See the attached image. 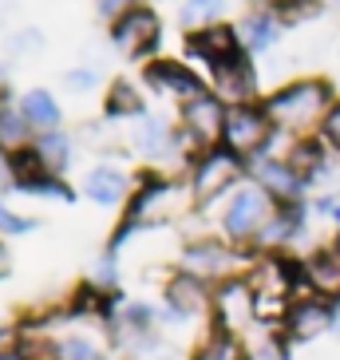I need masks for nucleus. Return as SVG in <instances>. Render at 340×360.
<instances>
[{
	"label": "nucleus",
	"instance_id": "nucleus-1",
	"mask_svg": "<svg viewBox=\"0 0 340 360\" xmlns=\"http://www.w3.org/2000/svg\"><path fill=\"white\" fill-rule=\"evenodd\" d=\"M332 87L325 79H293L266 103V115L273 119V127L285 131H308L313 123H325L332 111Z\"/></svg>",
	"mask_w": 340,
	"mask_h": 360
},
{
	"label": "nucleus",
	"instance_id": "nucleus-2",
	"mask_svg": "<svg viewBox=\"0 0 340 360\" xmlns=\"http://www.w3.org/2000/svg\"><path fill=\"white\" fill-rule=\"evenodd\" d=\"M273 194L261 191V186H245V191L234 194V202L225 206V233L234 238V242H245V238H254V233H261V226L273 218Z\"/></svg>",
	"mask_w": 340,
	"mask_h": 360
},
{
	"label": "nucleus",
	"instance_id": "nucleus-3",
	"mask_svg": "<svg viewBox=\"0 0 340 360\" xmlns=\"http://www.w3.org/2000/svg\"><path fill=\"white\" fill-rule=\"evenodd\" d=\"M269 135H273V119L261 111V107H234L230 115H225V150H234L237 159L242 155H257V150L269 143Z\"/></svg>",
	"mask_w": 340,
	"mask_h": 360
},
{
	"label": "nucleus",
	"instance_id": "nucleus-4",
	"mask_svg": "<svg viewBox=\"0 0 340 360\" xmlns=\"http://www.w3.org/2000/svg\"><path fill=\"white\" fill-rule=\"evenodd\" d=\"M159 36H162L159 16H155L150 8H143V4L127 8L115 20V28H111V40H115V48L123 56H147L150 48L159 44Z\"/></svg>",
	"mask_w": 340,
	"mask_h": 360
},
{
	"label": "nucleus",
	"instance_id": "nucleus-5",
	"mask_svg": "<svg viewBox=\"0 0 340 360\" xmlns=\"http://www.w3.org/2000/svg\"><path fill=\"white\" fill-rule=\"evenodd\" d=\"M242 174V159H237L234 150H206L202 162L194 167V198L202 202H214L218 194H225L230 186L237 182Z\"/></svg>",
	"mask_w": 340,
	"mask_h": 360
},
{
	"label": "nucleus",
	"instance_id": "nucleus-6",
	"mask_svg": "<svg viewBox=\"0 0 340 360\" xmlns=\"http://www.w3.org/2000/svg\"><path fill=\"white\" fill-rule=\"evenodd\" d=\"M225 103L218 96H198L182 107V127H186V139H194L198 147H214L222 143L225 135Z\"/></svg>",
	"mask_w": 340,
	"mask_h": 360
},
{
	"label": "nucleus",
	"instance_id": "nucleus-7",
	"mask_svg": "<svg viewBox=\"0 0 340 360\" xmlns=\"http://www.w3.org/2000/svg\"><path fill=\"white\" fill-rule=\"evenodd\" d=\"M214 87H218V99H222V103L245 107L257 91V75H254V68H249V60L237 52V56H230V60H222V64H214Z\"/></svg>",
	"mask_w": 340,
	"mask_h": 360
},
{
	"label": "nucleus",
	"instance_id": "nucleus-8",
	"mask_svg": "<svg viewBox=\"0 0 340 360\" xmlns=\"http://www.w3.org/2000/svg\"><path fill=\"white\" fill-rule=\"evenodd\" d=\"M214 305H218V321L222 328H245L254 325L257 317V297H254V285H245V281H225L214 297Z\"/></svg>",
	"mask_w": 340,
	"mask_h": 360
},
{
	"label": "nucleus",
	"instance_id": "nucleus-9",
	"mask_svg": "<svg viewBox=\"0 0 340 360\" xmlns=\"http://www.w3.org/2000/svg\"><path fill=\"white\" fill-rule=\"evenodd\" d=\"M147 79L159 91H166V96H174V99H198V96H206L202 91V79L190 72V68H182V64H170V60H159V64H150L147 68Z\"/></svg>",
	"mask_w": 340,
	"mask_h": 360
},
{
	"label": "nucleus",
	"instance_id": "nucleus-10",
	"mask_svg": "<svg viewBox=\"0 0 340 360\" xmlns=\"http://www.w3.org/2000/svg\"><path fill=\"white\" fill-rule=\"evenodd\" d=\"M234 265V254L225 245H214V242H202V245H190L186 257H182V274L198 277V281H210V277H225Z\"/></svg>",
	"mask_w": 340,
	"mask_h": 360
},
{
	"label": "nucleus",
	"instance_id": "nucleus-11",
	"mask_svg": "<svg viewBox=\"0 0 340 360\" xmlns=\"http://www.w3.org/2000/svg\"><path fill=\"white\" fill-rule=\"evenodd\" d=\"M237 48H242V36H237L230 24H214V28H206V32L190 36V52L202 56V60H210V68L222 64V60H230V56H237Z\"/></svg>",
	"mask_w": 340,
	"mask_h": 360
},
{
	"label": "nucleus",
	"instance_id": "nucleus-12",
	"mask_svg": "<svg viewBox=\"0 0 340 360\" xmlns=\"http://www.w3.org/2000/svg\"><path fill=\"white\" fill-rule=\"evenodd\" d=\"M174 214V186L166 182H147V191L135 198L131 206V222L138 226H155V222H166Z\"/></svg>",
	"mask_w": 340,
	"mask_h": 360
},
{
	"label": "nucleus",
	"instance_id": "nucleus-13",
	"mask_svg": "<svg viewBox=\"0 0 340 360\" xmlns=\"http://www.w3.org/2000/svg\"><path fill=\"white\" fill-rule=\"evenodd\" d=\"M305 281L313 293L340 297V250H320L305 262Z\"/></svg>",
	"mask_w": 340,
	"mask_h": 360
},
{
	"label": "nucleus",
	"instance_id": "nucleus-14",
	"mask_svg": "<svg viewBox=\"0 0 340 360\" xmlns=\"http://www.w3.org/2000/svg\"><path fill=\"white\" fill-rule=\"evenodd\" d=\"M166 301H170L174 313H182V317H198V313L210 305V297H206V281H198V277H190V274H178L166 285Z\"/></svg>",
	"mask_w": 340,
	"mask_h": 360
},
{
	"label": "nucleus",
	"instance_id": "nucleus-15",
	"mask_svg": "<svg viewBox=\"0 0 340 360\" xmlns=\"http://www.w3.org/2000/svg\"><path fill=\"white\" fill-rule=\"evenodd\" d=\"M131 143H135L138 155H147V159H159L170 150V127L162 123L159 115H138L135 127H131Z\"/></svg>",
	"mask_w": 340,
	"mask_h": 360
},
{
	"label": "nucleus",
	"instance_id": "nucleus-16",
	"mask_svg": "<svg viewBox=\"0 0 340 360\" xmlns=\"http://www.w3.org/2000/svg\"><path fill=\"white\" fill-rule=\"evenodd\" d=\"M257 179H261V191H269L281 202H293L301 194V182H305L289 162H261L257 167Z\"/></svg>",
	"mask_w": 340,
	"mask_h": 360
},
{
	"label": "nucleus",
	"instance_id": "nucleus-17",
	"mask_svg": "<svg viewBox=\"0 0 340 360\" xmlns=\"http://www.w3.org/2000/svg\"><path fill=\"white\" fill-rule=\"evenodd\" d=\"M87 194H91V202H99V206H119L123 202V194H127V174L115 167H99L87 174Z\"/></svg>",
	"mask_w": 340,
	"mask_h": 360
},
{
	"label": "nucleus",
	"instance_id": "nucleus-18",
	"mask_svg": "<svg viewBox=\"0 0 340 360\" xmlns=\"http://www.w3.org/2000/svg\"><path fill=\"white\" fill-rule=\"evenodd\" d=\"M332 325V313L320 301H297V309L289 313V333L297 340H313L320 328Z\"/></svg>",
	"mask_w": 340,
	"mask_h": 360
},
{
	"label": "nucleus",
	"instance_id": "nucleus-19",
	"mask_svg": "<svg viewBox=\"0 0 340 360\" xmlns=\"http://www.w3.org/2000/svg\"><path fill=\"white\" fill-rule=\"evenodd\" d=\"M20 111H24V119H28L40 135H48V131L60 127V107H55V99L48 96L44 87H36V91H28V96H24Z\"/></svg>",
	"mask_w": 340,
	"mask_h": 360
},
{
	"label": "nucleus",
	"instance_id": "nucleus-20",
	"mask_svg": "<svg viewBox=\"0 0 340 360\" xmlns=\"http://www.w3.org/2000/svg\"><path fill=\"white\" fill-rule=\"evenodd\" d=\"M237 36H242V48H249V52H266V48H273V40H277V20L266 16V12H254V16H245L242 20Z\"/></svg>",
	"mask_w": 340,
	"mask_h": 360
},
{
	"label": "nucleus",
	"instance_id": "nucleus-21",
	"mask_svg": "<svg viewBox=\"0 0 340 360\" xmlns=\"http://www.w3.org/2000/svg\"><path fill=\"white\" fill-rule=\"evenodd\" d=\"M225 12V0H186L182 4V28L186 32H206V28H214V24L222 20Z\"/></svg>",
	"mask_w": 340,
	"mask_h": 360
},
{
	"label": "nucleus",
	"instance_id": "nucleus-22",
	"mask_svg": "<svg viewBox=\"0 0 340 360\" xmlns=\"http://www.w3.org/2000/svg\"><path fill=\"white\" fill-rule=\"evenodd\" d=\"M32 150H36V159L44 162V170H48V174H60V170L67 167V159H72V143H67L60 131H48V135H40Z\"/></svg>",
	"mask_w": 340,
	"mask_h": 360
},
{
	"label": "nucleus",
	"instance_id": "nucleus-23",
	"mask_svg": "<svg viewBox=\"0 0 340 360\" xmlns=\"http://www.w3.org/2000/svg\"><path fill=\"white\" fill-rule=\"evenodd\" d=\"M289 167L297 170L301 179H317L320 170H325V147L313 143V139H301L297 147H293V155H289Z\"/></svg>",
	"mask_w": 340,
	"mask_h": 360
},
{
	"label": "nucleus",
	"instance_id": "nucleus-24",
	"mask_svg": "<svg viewBox=\"0 0 340 360\" xmlns=\"http://www.w3.org/2000/svg\"><path fill=\"white\" fill-rule=\"evenodd\" d=\"M107 115H143V99H138L135 84H127V79L111 84V91H107Z\"/></svg>",
	"mask_w": 340,
	"mask_h": 360
},
{
	"label": "nucleus",
	"instance_id": "nucleus-25",
	"mask_svg": "<svg viewBox=\"0 0 340 360\" xmlns=\"http://www.w3.org/2000/svg\"><path fill=\"white\" fill-rule=\"evenodd\" d=\"M28 119L24 111H0V147H12V150H24V139H28Z\"/></svg>",
	"mask_w": 340,
	"mask_h": 360
},
{
	"label": "nucleus",
	"instance_id": "nucleus-26",
	"mask_svg": "<svg viewBox=\"0 0 340 360\" xmlns=\"http://www.w3.org/2000/svg\"><path fill=\"white\" fill-rule=\"evenodd\" d=\"M198 360H249V356L242 352L234 333H218L214 340H206L202 349H198Z\"/></svg>",
	"mask_w": 340,
	"mask_h": 360
},
{
	"label": "nucleus",
	"instance_id": "nucleus-27",
	"mask_svg": "<svg viewBox=\"0 0 340 360\" xmlns=\"http://www.w3.org/2000/svg\"><path fill=\"white\" fill-rule=\"evenodd\" d=\"M4 48H8V56H16V60H32L36 52H44V32L40 28H16Z\"/></svg>",
	"mask_w": 340,
	"mask_h": 360
},
{
	"label": "nucleus",
	"instance_id": "nucleus-28",
	"mask_svg": "<svg viewBox=\"0 0 340 360\" xmlns=\"http://www.w3.org/2000/svg\"><path fill=\"white\" fill-rule=\"evenodd\" d=\"M60 360H103L99 356V345L87 337H67L60 340Z\"/></svg>",
	"mask_w": 340,
	"mask_h": 360
},
{
	"label": "nucleus",
	"instance_id": "nucleus-29",
	"mask_svg": "<svg viewBox=\"0 0 340 360\" xmlns=\"http://www.w3.org/2000/svg\"><path fill=\"white\" fill-rule=\"evenodd\" d=\"M20 356L24 360H60V345H52V340H44V337H28L20 345Z\"/></svg>",
	"mask_w": 340,
	"mask_h": 360
},
{
	"label": "nucleus",
	"instance_id": "nucleus-30",
	"mask_svg": "<svg viewBox=\"0 0 340 360\" xmlns=\"http://www.w3.org/2000/svg\"><path fill=\"white\" fill-rule=\"evenodd\" d=\"M320 131H325V143L340 150V103H332V111L325 115V123H320Z\"/></svg>",
	"mask_w": 340,
	"mask_h": 360
},
{
	"label": "nucleus",
	"instance_id": "nucleus-31",
	"mask_svg": "<svg viewBox=\"0 0 340 360\" xmlns=\"http://www.w3.org/2000/svg\"><path fill=\"white\" fill-rule=\"evenodd\" d=\"M64 84L72 87V91H91V87H96V72H87V68H72V72L64 75Z\"/></svg>",
	"mask_w": 340,
	"mask_h": 360
},
{
	"label": "nucleus",
	"instance_id": "nucleus-32",
	"mask_svg": "<svg viewBox=\"0 0 340 360\" xmlns=\"http://www.w3.org/2000/svg\"><path fill=\"white\" fill-rule=\"evenodd\" d=\"M0 230L4 233H24V230H32V222H28V218H16L12 210L0 206Z\"/></svg>",
	"mask_w": 340,
	"mask_h": 360
},
{
	"label": "nucleus",
	"instance_id": "nucleus-33",
	"mask_svg": "<svg viewBox=\"0 0 340 360\" xmlns=\"http://www.w3.org/2000/svg\"><path fill=\"white\" fill-rule=\"evenodd\" d=\"M91 277H96L99 289H111L115 285V262H111V257H107V262H96V274Z\"/></svg>",
	"mask_w": 340,
	"mask_h": 360
},
{
	"label": "nucleus",
	"instance_id": "nucleus-34",
	"mask_svg": "<svg viewBox=\"0 0 340 360\" xmlns=\"http://www.w3.org/2000/svg\"><path fill=\"white\" fill-rule=\"evenodd\" d=\"M96 8L103 12V16H115L119 20V16H123L127 8H135V4H131V0H96Z\"/></svg>",
	"mask_w": 340,
	"mask_h": 360
},
{
	"label": "nucleus",
	"instance_id": "nucleus-35",
	"mask_svg": "<svg viewBox=\"0 0 340 360\" xmlns=\"http://www.w3.org/2000/svg\"><path fill=\"white\" fill-rule=\"evenodd\" d=\"M249 360H285V356H281V349H277L273 340H266V345H257V349L249 352Z\"/></svg>",
	"mask_w": 340,
	"mask_h": 360
},
{
	"label": "nucleus",
	"instance_id": "nucleus-36",
	"mask_svg": "<svg viewBox=\"0 0 340 360\" xmlns=\"http://www.w3.org/2000/svg\"><path fill=\"white\" fill-rule=\"evenodd\" d=\"M12 182H16V167L8 162V155L0 150V191H8Z\"/></svg>",
	"mask_w": 340,
	"mask_h": 360
},
{
	"label": "nucleus",
	"instance_id": "nucleus-37",
	"mask_svg": "<svg viewBox=\"0 0 340 360\" xmlns=\"http://www.w3.org/2000/svg\"><path fill=\"white\" fill-rule=\"evenodd\" d=\"M16 12H20L16 8V0H0V28H8V24L16 20Z\"/></svg>",
	"mask_w": 340,
	"mask_h": 360
},
{
	"label": "nucleus",
	"instance_id": "nucleus-38",
	"mask_svg": "<svg viewBox=\"0 0 340 360\" xmlns=\"http://www.w3.org/2000/svg\"><path fill=\"white\" fill-rule=\"evenodd\" d=\"M320 210L329 214V218H336V222H340V198H325V202H320Z\"/></svg>",
	"mask_w": 340,
	"mask_h": 360
},
{
	"label": "nucleus",
	"instance_id": "nucleus-39",
	"mask_svg": "<svg viewBox=\"0 0 340 360\" xmlns=\"http://www.w3.org/2000/svg\"><path fill=\"white\" fill-rule=\"evenodd\" d=\"M261 4H269V8H293V4H301V0H261Z\"/></svg>",
	"mask_w": 340,
	"mask_h": 360
},
{
	"label": "nucleus",
	"instance_id": "nucleus-40",
	"mask_svg": "<svg viewBox=\"0 0 340 360\" xmlns=\"http://www.w3.org/2000/svg\"><path fill=\"white\" fill-rule=\"evenodd\" d=\"M12 269V257H8V250H4V245H0V277L8 274Z\"/></svg>",
	"mask_w": 340,
	"mask_h": 360
},
{
	"label": "nucleus",
	"instance_id": "nucleus-41",
	"mask_svg": "<svg viewBox=\"0 0 340 360\" xmlns=\"http://www.w3.org/2000/svg\"><path fill=\"white\" fill-rule=\"evenodd\" d=\"M332 333H336V337H340V305L332 309Z\"/></svg>",
	"mask_w": 340,
	"mask_h": 360
},
{
	"label": "nucleus",
	"instance_id": "nucleus-42",
	"mask_svg": "<svg viewBox=\"0 0 340 360\" xmlns=\"http://www.w3.org/2000/svg\"><path fill=\"white\" fill-rule=\"evenodd\" d=\"M0 360H24L20 352H0Z\"/></svg>",
	"mask_w": 340,
	"mask_h": 360
},
{
	"label": "nucleus",
	"instance_id": "nucleus-43",
	"mask_svg": "<svg viewBox=\"0 0 340 360\" xmlns=\"http://www.w3.org/2000/svg\"><path fill=\"white\" fill-rule=\"evenodd\" d=\"M4 87H8V79H4V68H0V96H4Z\"/></svg>",
	"mask_w": 340,
	"mask_h": 360
},
{
	"label": "nucleus",
	"instance_id": "nucleus-44",
	"mask_svg": "<svg viewBox=\"0 0 340 360\" xmlns=\"http://www.w3.org/2000/svg\"><path fill=\"white\" fill-rule=\"evenodd\" d=\"M336 250H340V233H336Z\"/></svg>",
	"mask_w": 340,
	"mask_h": 360
}]
</instances>
